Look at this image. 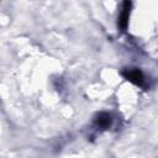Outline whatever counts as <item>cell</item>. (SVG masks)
Masks as SVG:
<instances>
[{"label":"cell","mask_w":158,"mask_h":158,"mask_svg":"<svg viewBox=\"0 0 158 158\" xmlns=\"http://www.w3.org/2000/svg\"><path fill=\"white\" fill-rule=\"evenodd\" d=\"M111 123H112V117L109 112L101 111L94 116V126L100 131H105V130L110 128Z\"/></svg>","instance_id":"obj_3"},{"label":"cell","mask_w":158,"mask_h":158,"mask_svg":"<svg viewBox=\"0 0 158 158\" xmlns=\"http://www.w3.org/2000/svg\"><path fill=\"white\" fill-rule=\"evenodd\" d=\"M131 9H132V1L131 0H123L122 6H121V11L117 19V26L120 28V31L125 32L127 26H128V19H130V14H131Z\"/></svg>","instance_id":"obj_2"},{"label":"cell","mask_w":158,"mask_h":158,"mask_svg":"<svg viewBox=\"0 0 158 158\" xmlns=\"http://www.w3.org/2000/svg\"><path fill=\"white\" fill-rule=\"evenodd\" d=\"M121 75L126 80H128L130 83H132V84H135L137 86L143 88L146 85V77L142 73V70L138 69V68H131V67L130 68H125L121 72Z\"/></svg>","instance_id":"obj_1"}]
</instances>
